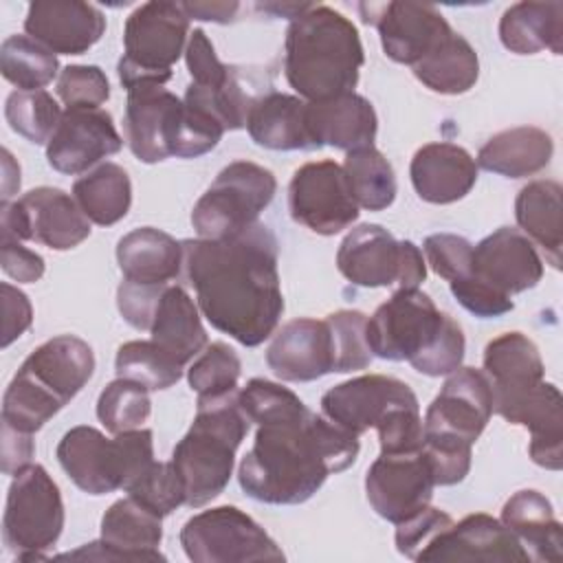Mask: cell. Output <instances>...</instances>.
Returning a JSON list of instances; mask_svg holds the SVG:
<instances>
[{
    "instance_id": "obj_50",
    "label": "cell",
    "mask_w": 563,
    "mask_h": 563,
    "mask_svg": "<svg viewBox=\"0 0 563 563\" xmlns=\"http://www.w3.org/2000/svg\"><path fill=\"white\" fill-rule=\"evenodd\" d=\"M471 446L464 440L422 435V453L431 466L435 486H453L468 475Z\"/></svg>"
},
{
    "instance_id": "obj_34",
    "label": "cell",
    "mask_w": 563,
    "mask_h": 563,
    "mask_svg": "<svg viewBox=\"0 0 563 563\" xmlns=\"http://www.w3.org/2000/svg\"><path fill=\"white\" fill-rule=\"evenodd\" d=\"M554 152L552 136L534 125H519L490 136L477 152V167L506 176L523 178L548 167Z\"/></svg>"
},
{
    "instance_id": "obj_39",
    "label": "cell",
    "mask_w": 563,
    "mask_h": 563,
    "mask_svg": "<svg viewBox=\"0 0 563 563\" xmlns=\"http://www.w3.org/2000/svg\"><path fill=\"white\" fill-rule=\"evenodd\" d=\"M341 167L358 207L383 211L394 202L398 189L394 167L374 145L347 152Z\"/></svg>"
},
{
    "instance_id": "obj_5",
    "label": "cell",
    "mask_w": 563,
    "mask_h": 563,
    "mask_svg": "<svg viewBox=\"0 0 563 563\" xmlns=\"http://www.w3.org/2000/svg\"><path fill=\"white\" fill-rule=\"evenodd\" d=\"M57 462L77 488L88 495L128 490L154 462L150 429H132L106 438L99 429L79 424L57 444Z\"/></svg>"
},
{
    "instance_id": "obj_9",
    "label": "cell",
    "mask_w": 563,
    "mask_h": 563,
    "mask_svg": "<svg viewBox=\"0 0 563 563\" xmlns=\"http://www.w3.org/2000/svg\"><path fill=\"white\" fill-rule=\"evenodd\" d=\"M336 268L363 288H418L427 277L422 251L411 240H396L380 224L354 227L339 244Z\"/></svg>"
},
{
    "instance_id": "obj_37",
    "label": "cell",
    "mask_w": 563,
    "mask_h": 563,
    "mask_svg": "<svg viewBox=\"0 0 563 563\" xmlns=\"http://www.w3.org/2000/svg\"><path fill=\"white\" fill-rule=\"evenodd\" d=\"M413 75L433 92L462 95L475 86L479 77V59L468 40L451 31L413 66Z\"/></svg>"
},
{
    "instance_id": "obj_47",
    "label": "cell",
    "mask_w": 563,
    "mask_h": 563,
    "mask_svg": "<svg viewBox=\"0 0 563 563\" xmlns=\"http://www.w3.org/2000/svg\"><path fill=\"white\" fill-rule=\"evenodd\" d=\"M125 493L158 517H167L178 506L185 504V488L172 460L169 462L154 460L152 466L136 482L128 486Z\"/></svg>"
},
{
    "instance_id": "obj_2",
    "label": "cell",
    "mask_w": 563,
    "mask_h": 563,
    "mask_svg": "<svg viewBox=\"0 0 563 563\" xmlns=\"http://www.w3.org/2000/svg\"><path fill=\"white\" fill-rule=\"evenodd\" d=\"M358 449V435L303 407L295 416L257 424L238 479L255 501L297 506L308 501L332 473L352 466Z\"/></svg>"
},
{
    "instance_id": "obj_48",
    "label": "cell",
    "mask_w": 563,
    "mask_h": 563,
    "mask_svg": "<svg viewBox=\"0 0 563 563\" xmlns=\"http://www.w3.org/2000/svg\"><path fill=\"white\" fill-rule=\"evenodd\" d=\"M238 398L246 418L255 424H266L295 416L306 407L295 391L266 378H251L246 387L240 389Z\"/></svg>"
},
{
    "instance_id": "obj_20",
    "label": "cell",
    "mask_w": 563,
    "mask_h": 563,
    "mask_svg": "<svg viewBox=\"0 0 563 563\" xmlns=\"http://www.w3.org/2000/svg\"><path fill=\"white\" fill-rule=\"evenodd\" d=\"M484 374L493 391V411L512 420L517 407L543 380L539 347L521 332H504L484 347Z\"/></svg>"
},
{
    "instance_id": "obj_58",
    "label": "cell",
    "mask_w": 563,
    "mask_h": 563,
    "mask_svg": "<svg viewBox=\"0 0 563 563\" xmlns=\"http://www.w3.org/2000/svg\"><path fill=\"white\" fill-rule=\"evenodd\" d=\"M0 438H2V449H0L2 473L4 475H18L22 468H26L31 464V457L35 453V446H33V440H31L33 435L15 431L9 424H2Z\"/></svg>"
},
{
    "instance_id": "obj_31",
    "label": "cell",
    "mask_w": 563,
    "mask_h": 563,
    "mask_svg": "<svg viewBox=\"0 0 563 563\" xmlns=\"http://www.w3.org/2000/svg\"><path fill=\"white\" fill-rule=\"evenodd\" d=\"M255 145L277 152L314 150L306 123V101L295 95L266 92L257 97L246 117Z\"/></svg>"
},
{
    "instance_id": "obj_17",
    "label": "cell",
    "mask_w": 563,
    "mask_h": 563,
    "mask_svg": "<svg viewBox=\"0 0 563 563\" xmlns=\"http://www.w3.org/2000/svg\"><path fill=\"white\" fill-rule=\"evenodd\" d=\"M490 416L493 391L486 374L475 367H457L429 405L422 420V435L473 444L486 429Z\"/></svg>"
},
{
    "instance_id": "obj_59",
    "label": "cell",
    "mask_w": 563,
    "mask_h": 563,
    "mask_svg": "<svg viewBox=\"0 0 563 563\" xmlns=\"http://www.w3.org/2000/svg\"><path fill=\"white\" fill-rule=\"evenodd\" d=\"M187 18L205 20V22H233L240 11L238 2H180Z\"/></svg>"
},
{
    "instance_id": "obj_51",
    "label": "cell",
    "mask_w": 563,
    "mask_h": 563,
    "mask_svg": "<svg viewBox=\"0 0 563 563\" xmlns=\"http://www.w3.org/2000/svg\"><path fill=\"white\" fill-rule=\"evenodd\" d=\"M424 255L435 275L446 282L462 279L471 275L473 262V244L453 233H433L424 240Z\"/></svg>"
},
{
    "instance_id": "obj_43",
    "label": "cell",
    "mask_w": 563,
    "mask_h": 563,
    "mask_svg": "<svg viewBox=\"0 0 563 563\" xmlns=\"http://www.w3.org/2000/svg\"><path fill=\"white\" fill-rule=\"evenodd\" d=\"M152 413L150 389L141 383L119 378L108 383L97 400V418L110 433L141 429Z\"/></svg>"
},
{
    "instance_id": "obj_6",
    "label": "cell",
    "mask_w": 563,
    "mask_h": 563,
    "mask_svg": "<svg viewBox=\"0 0 563 563\" xmlns=\"http://www.w3.org/2000/svg\"><path fill=\"white\" fill-rule=\"evenodd\" d=\"M189 40V18L180 2H145L125 20L123 57L117 73L123 88L165 84Z\"/></svg>"
},
{
    "instance_id": "obj_45",
    "label": "cell",
    "mask_w": 563,
    "mask_h": 563,
    "mask_svg": "<svg viewBox=\"0 0 563 563\" xmlns=\"http://www.w3.org/2000/svg\"><path fill=\"white\" fill-rule=\"evenodd\" d=\"M242 363L233 347L222 341L209 343L205 352L191 363L187 378L189 387L198 394V400L220 398L238 391Z\"/></svg>"
},
{
    "instance_id": "obj_4",
    "label": "cell",
    "mask_w": 563,
    "mask_h": 563,
    "mask_svg": "<svg viewBox=\"0 0 563 563\" xmlns=\"http://www.w3.org/2000/svg\"><path fill=\"white\" fill-rule=\"evenodd\" d=\"M238 394L198 400L189 431L174 446L172 464L183 482L185 504L191 508L216 499L233 475L235 451L251 424Z\"/></svg>"
},
{
    "instance_id": "obj_14",
    "label": "cell",
    "mask_w": 563,
    "mask_h": 563,
    "mask_svg": "<svg viewBox=\"0 0 563 563\" xmlns=\"http://www.w3.org/2000/svg\"><path fill=\"white\" fill-rule=\"evenodd\" d=\"M358 13L365 24L378 29L385 55L411 68L453 31L433 4L361 2Z\"/></svg>"
},
{
    "instance_id": "obj_35",
    "label": "cell",
    "mask_w": 563,
    "mask_h": 563,
    "mask_svg": "<svg viewBox=\"0 0 563 563\" xmlns=\"http://www.w3.org/2000/svg\"><path fill=\"white\" fill-rule=\"evenodd\" d=\"M501 44L517 55L539 51H563V4L561 2H517L499 20Z\"/></svg>"
},
{
    "instance_id": "obj_1",
    "label": "cell",
    "mask_w": 563,
    "mask_h": 563,
    "mask_svg": "<svg viewBox=\"0 0 563 563\" xmlns=\"http://www.w3.org/2000/svg\"><path fill=\"white\" fill-rule=\"evenodd\" d=\"M183 266L202 317L246 347L264 343L284 312L277 238L255 222L222 240H183Z\"/></svg>"
},
{
    "instance_id": "obj_49",
    "label": "cell",
    "mask_w": 563,
    "mask_h": 563,
    "mask_svg": "<svg viewBox=\"0 0 563 563\" xmlns=\"http://www.w3.org/2000/svg\"><path fill=\"white\" fill-rule=\"evenodd\" d=\"M57 95L68 108H99L110 97V84L99 66H66L57 77Z\"/></svg>"
},
{
    "instance_id": "obj_18",
    "label": "cell",
    "mask_w": 563,
    "mask_h": 563,
    "mask_svg": "<svg viewBox=\"0 0 563 563\" xmlns=\"http://www.w3.org/2000/svg\"><path fill=\"white\" fill-rule=\"evenodd\" d=\"M163 517L141 506L130 495L114 501L101 517V539L62 554L59 559L92 561H165L158 552Z\"/></svg>"
},
{
    "instance_id": "obj_32",
    "label": "cell",
    "mask_w": 563,
    "mask_h": 563,
    "mask_svg": "<svg viewBox=\"0 0 563 563\" xmlns=\"http://www.w3.org/2000/svg\"><path fill=\"white\" fill-rule=\"evenodd\" d=\"M117 264L128 282L169 284L183 268V244L161 229L141 227L119 240Z\"/></svg>"
},
{
    "instance_id": "obj_60",
    "label": "cell",
    "mask_w": 563,
    "mask_h": 563,
    "mask_svg": "<svg viewBox=\"0 0 563 563\" xmlns=\"http://www.w3.org/2000/svg\"><path fill=\"white\" fill-rule=\"evenodd\" d=\"M20 189V165L13 161L9 150H2V202Z\"/></svg>"
},
{
    "instance_id": "obj_33",
    "label": "cell",
    "mask_w": 563,
    "mask_h": 563,
    "mask_svg": "<svg viewBox=\"0 0 563 563\" xmlns=\"http://www.w3.org/2000/svg\"><path fill=\"white\" fill-rule=\"evenodd\" d=\"M510 424L530 431L528 453L534 464L548 471L563 466V398L556 385L541 380L517 407Z\"/></svg>"
},
{
    "instance_id": "obj_22",
    "label": "cell",
    "mask_w": 563,
    "mask_h": 563,
    "mask_svg": "<svg viewBox=\"0 0 563 563\" xmlns=\"http://www.w3.org/2000/svg\"><path fill=\"white\" fill-rule=\"evenodd\" d=\"M471 277L499 295L512 297L541 282L543 262L521 231L501 227L473 246Z\"/></svg>"
},
{
    "instance_id": "obj_25",
    "label": "cell",
    "mask_w": 563,
    "mask_h": 563,
    "mask_svg": "<svg viewBox=\"0 0 563 563\" xmlns=\"http://www.w3.org/2000/svg\"><path fill=\"white\" fill-rule=\"evenodd\" d=\"M266 363L279 380L310 383L334 372L332 334L325 321L292 319L275 332Z\"/></svg>"
},
{
    "instance_id": "obj_28",
    "label": "cell",
    "mask_w": 563,
    "mask_h": 563,
    "mask_svg": "<svg viewBox=\"0 0 563 563\" xmlns=\"http://www.w3.org/2000/svg\"><path fill=\"white\" fill-rule=\"evenodd\" d=\"M416 194L431 205L462 200L477 180L475 158L455 143H427L409 165Z\"/></svg>"
},
{
    "instance_id": "obj_16",
    "label": "cell",
    "mask_w": 563,
    "mask_h": 563,
    "mask_svg": "<svg viewBox=\"0 0 563 563\" xmlns=\"http://www.w3.org/2000/svg\"><path fill=\"white\" fill-rule=\"evenodd\" d=\"M185 103L161 84L128 88L123 132L130 152L141 163H161L176 156Z\"/></svg>"
},
{
    "instance_id": "obj_41",
    "label": "cell",
    "mask_w": 563,
    "mask_h": 563,
    "mask_svg": "<svg viewBox=\"0 0 563 563\" xmlns=\"http://www.w3.org/2000/svg\"><path fill=\"white\" fill-rule=\"evenodd\" d=\"M183 367L163 347L150 341H128L117 350L114 369L119 378L141 383L150 391L167 389L183 376Z\"/></svg>"
},
{
    "instance_id": "obj_29",
    "label": "cell",
    "mask_w": 563,
    "mask_h": 563,
    "mask_svg": "<svg viewBox=\"0 0 563 563\" xmlns=\"http://www.w3.org/2000/svg\"><path fill=\"white\" fill-rule=\"evenodd\" d=\"M501 523L517 537L530 561H563V528L539 490H517L501 508Z\"/></svg>"
},
{
    "instance_id": "obj_52",
    "label": "cell",
    "mask_w": 563,
    "mask_h": 563,
    "mask_svg": "<svg viewBox=\"0 0 563 563\" xmlns=\"http://www.w3.org/2000/svg\"><path fill=\"white\" fill-rule=\"evenodd\" d=\"M453 523L451 515H446L440 508L433 506H424L422 510H418L416 515H411L409 519L396 523V550L411 559L418 561V556L429 548V543L449 526Z\"/></svg>"
},
{
    "instance_id": "obj_57",
    "label": "cell",
    "mask_w": 563,
    "mask_h": 563,
    "mask_svg": "<svg viewBox=\"0 0 563 563\" xmlns=\"http://www.w3.org/2000/svg\"><path fill=\"white\" fill-rule=\"evenodd\" d=\"M0 266L20 284L40 282L44 275V260L35 251L22 246L18 240H0Z\"/></svg>"
},
{
    "instance_id": "obj_8",
    "label": "cell",
    "mask_w": 563,
    "mask_h": 563,
    "mask_svg": "<svg viewBox=\"0 0 563 563\" xmlns=\"http://www.w3.org/2000/svg\"><path fill=\"white\" fill-rule=\"evenodd\" d=\"M275 191L277 180L271 169L251 161H233L194 205L191 224L205 240L238 235L257 222Z\"/></svg>"
},
{
    "instance_id": "obj_26",
    "label": "cell",
    "mask_w": 563,
    "mask_h": 563,
    "mask_svg": "<svg viewBox=\"0 0 563 563\" xmlns=\"http://www.w3.org/2000/svg\"><path fill=\"white\" fill-rule=\"evenodd\" d=\"M18 372L62 405H68L90 380L95 354L84 339L59 334L35 347Z\"/></svg>"
},
{
    "instance_id": "obj_23",
    "label": "cell",
    "mask_w": 563,
    "mask_h": 563,
    "mask_svg": "<svg viewBox=\"0 0 563 563\" xmlns=\"http://www.w3.org/2000/svg\"><path fill=\"white\" fill-rule=\"evenodd\" d=\"M24 31L51 53L84 55L101 40L106 18L90 2L35 0L29 4Z\"/></svg>"
},
{
    "instance_id": "obj_30",
    "label": "cell",
    "mask_w": 563,
    "mask_h": 563,
    "mask_svg": "<svg viewBox=\"0 0 563 563\" xmlns=\"http://www.w3.org/2000/svg\"><path fill=\"white\" fill-rule=\"evenodd\" d=\"M152 341L174 356L180 365H187L207 345V332L202 328L198 306L185 288L167 284L154 306L150 319Z\"/></svg>"
},
{
    "instance_id": "obj_12",
    "label": "cell",
    "mask_w": 563,
    "mask_h": 563,
    "mask_svg": "<svg viewBox=\"0 0 563 563\" xmlns=\"http://www.w3.org/2000/svg\"><path fill=\"white\" fill-rule=\"evenodd\" d=\"M88 235L90 220L77 200L57 187H37L15 202H2L0 240H31L53 251H68Z\"/></svg>"
},
{
    "instance_id": "obj_19",
    "label": "cell",
    "mask_w": 563,
    "mask_h": 563,
    "mask_svg": "<svg viewBox=\"0 0 563 563\" xmlns=\"http://www.w3.org/2000/svg\"><path fill=\"white\" fill-rule=\"evenodd\" d=\"M123 145L110 112L101 108H66L46 143V161L59 174L88 172Z\"/></svg>"
},
{
    "instance_id": "obj_44",
    "label": "cell",
    "mask_w": 563,
    "mask_h": 563,
    "mask_svg": "<svg viewBox=\"0 0 563 563\" xmlns=\"http://www.w3.org/2000/svg\"><path fill=\"white\" fill-rule=\"evenodd\" d=\"M64 405L15 372L2 398V424L33 435L40 431Z\"/></svg>"
},
{
    "instance_id": "obj_53",
    "label": "cell",
    "mask_w": 563,
    "mask_h": 563,
    "mask_svg": "<svg viewBox=\"0 0 563 563\" xmlns=\"http://www.w3.org/2000/svg\"><path fill=\"white\" fill-rule=\"evenodd\" d=\"M185 62L191 75V84H198V86L216 88L229 81V77L233 75V68L218 59L213 44L209 42L202 29H194L189 33V40L185 46Z\"/></svg>"
},
{
    "instance_id": "obj_10",
    "label": "cell",
    "mask_w": 563,
    "mask_h": 563,
    "mask_svg": "<svg viewBox=\"0 0 563 563\" xmlns=\"http://www.w3.org/2000/svg\"><path fill=\"white\" fill-rule=\"evenodd\" d=\"M449 317L435 308L427 292L398 288L367 319L369 352L385 361H407L413 367L435 345Z\"/></svg>"
},
{
    "instance_id": "obj_3",
    "label": "cell",
    "mask_w": 563,
    "mask_h": 563,
    "mask_svg": "<svg viewBox=\"0 0 563 563\" xmlns=\"http://www.w3.org/2000/svg\"><path fill=\"white\" fill-rule=\"evenodd\" d=\"M365 62L356 26L325 4H310L286 31L284 73L306 101L354 92Z\"/></svg>"
},
{
    "instance_id": "obj_42",
    "label": "cell",
    "mask_w": 563,
    "mask_h": 563,
    "mask_svg": "<svg viewBox=\"0 0 563 563\" xmlns=\"http://www.w3.org/2000/svg\"><path fill=\"white\" fill-rule=\"evenodd\" d=\"M62 114L57 101L46 90H15L4 103L9 128L35 145L48 143Z\"/></svg>"
},
{
    "instance_id": "obj_36",
    "label": "cell",
    "mask_w": 563,
    "mask_h": 563,
    "mask_svg": "<svg viewBox=\"0 0 563 563\" xmlns=\"http://www.w3.org/2000/svg\"><path fill=\"white\" fill-rule=\"evenodd\" d=\"M561 185L554 180L528 183L515 200V218L530 242H537L545 260L561 268L563 220H561Z\"/></svg>"
},
{
    "instance_id": "obj_40",
    "label": "cell",
    "mask_w": 563,
    "mask_h": 563,
    "mask_svg": "<svg viewBox=\"0 0 563 563\" xmlns=\"http://www.w3.org/2000/svg\"><path fill=\"white\" fill-rule=\"evenodd\" d=\"M57 57L29 35H9L0 48L2 77L18 90H44L57 75Z\"/></svg>"
},
{
    "instance_id": "obj_7",
    "label": "cell",
    "mask_w": 563,
    "mask_h": 563,
    "mask_svg": "<svg viewBox=\"0 0 563 563\" xmlns=\"http://www.w3.org/2000/svg\"><path fill=\"white\" fill-rule=\"evenodd\" d=\"M64 528V501L57 484L40 464H29L7 493L2 539L18 561L46 559Z\"/></svg>"
},
{
    "instance_id": "obj_38",
    "label": "cell",
    "mask_w": 563,
    "mask_h": 563,
    "mask_svg": "<svg viewBox=\"0 0 563 563\" xmlns=\"http://www.w3.org/2000/svg\"><path fill=\"white\" fill-rule=\"evenodd\" d=\"M73 198L90 222L112 227L130 211L132 183L121 165L101 163L75 180Z\"/></svg>"
},
{
    "instance_id": "obj_27",
    "label": "cell",
    "mask_w": 563,
    "mask_h": 563,
    "mask_svg": "<svg viewBox=\"0 0 563 563\" xmlns=\"http://www.w3.org/2000/svg\"><path fill=\"white\" fill-rule=\"evenodd\" d=\"M306 123L314 150L323 145L345 152L369 147L378 130L374 106L356 92L325 101H306Z\"/></svg>"
},
{
    "instance_id": "obj_13",
    "label": "cell",
    "mask_w": 563,
    "mask_h": 563,
    "mask_svg": "<svg viewBox=\"0 0 563 563\" xmlns=\"http://www.w3.org/2000/svg\"><path fill=\"white\" fill-rule=\"evenodd\" d=\"M290 218L319 235H336L358 218L345 172L334 161L301 165L288 185Z\"/></svg>"
},
{
    "instance_id": "obj_21",
    "label": "cell",
    "mask_w": 563,
    "mask_h": 563,
    "mask_svg": "<svg viewBox=\"0 0 563 563\" xmlns=\"http://www.w3.org/2000/svg\"><path fill=\"white\" fill-rule=\"evenodd\" d=\"M405 380L383 374H365L330 387L321 396V411L341 429L361 435L376 427L394 407L413 400Z\"/></svg>"
},
{
    "instance_id": "obj_46",
    "label": "cell",
    "mask_w": 563,
    "mask_h": 563,
    "mask_svg": "<svg viewBox=\"0 0 563 563\" xmlns=\"http://www.w3.org/2000/svg\"><path fill=\"white\" fill-rule=\"evenodd\" d=\"M332 347H334V372H358L372 363V352L365 336L367 317L358 310H336L325 319Z\"/></svg>"
},
{
    "instance_id": "obj_56",
    "label": "cell",
    "mask_w": 563,
    "mask_h": 563,
    "mask_svg": "<svg viewBox=\"0 0 563 563\" xmlns=\"http://www.w3.org/2000/svg\"><path fill=\"white\" fill-rule=\"evenodd\" d=\"M0 301H2V347H9L15 339H20L31 328L33 308L29 297L7 282L0 284Z\"/></svg>"
},
{
    "instance_id": "obj_54",
    "label": "cell",
    "mask_w": 563,
    "mask_h": 563,
    "mask_svg": "<svg viewBox=\"0 0 563 563\" xmlns=\"http://www.w3.org/2000/svg\"><path fill=\"white\" fill-rule=\"evenodd\" d=\"M449 286H451V295L457 299V303L479 319L501 317L515 308L512 297L499 295L497 290L488 288L486 284L477 282L471 275L449 282Z\"/></svg>"
},
{
    "instance_id": "obj_55",
    "label": "cell",
    "mask_w": 563,
    "mask_h": 563,
    "mask_svg": "<svg viewBox=\"0 0 563 563\" xmlns=\"http://www.w3.org/2000/svg\"><path fill=\"white\" fill-rule=\"evenodd\" d=\"M167 284H136L123 279L117 290V306L121 317L136 330H150V319L161 290Z\"/></svg>"
},
{
    "instance_id": "obj_15",
    "label": "cell",
    "mask_w": 563,
    "mask_h": 563,
    "mask_svg": "<svg viewBox=\"0 0 563 563\" xmlns=\"http://www.w3.org/2000/svg\"><path fill=\"white\" fill-rule=\"evenodd\" d=\"M435 479L420 451L380 453L365 475V495L374 512L391 523H400L429 506Z\"/></svg>"
},
{
    "instance_id": "obj_24",
    "label": "cell",
    "mask_w": 563,
    "mask_h": 563,
    "mask_svg": "<svg viewBox=\"0 0 563 563\" xmlns=\"http://www.w3.org/2000/svg\"><path fill=\"white\" fill-rule=\"evenodd\" d=\"M418 561H530L517 537L495 517L475 512L442 530Z\"/></svg>"
},
{
    "instance_id": "obj_11",
    "label": "cell",
    "mask_w": 563,
    "mask_h": 563,
    "mask_svg": "<svg viewBox=\"0 0 563 563\" xmlns=\"http://www.w3.org/2000/svg\"><path fill=\"white\" fill-rule=\"evenodd\" d=\"M180 545L196 563H246L284 561L282 548L244 510L218 506L187 519Z\"/></svg>"
}]
</instances>
